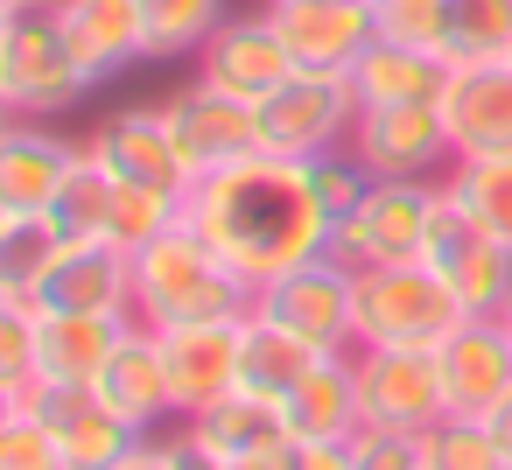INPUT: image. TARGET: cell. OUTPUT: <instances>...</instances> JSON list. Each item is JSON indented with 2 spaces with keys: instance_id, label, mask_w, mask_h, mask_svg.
I'll return each instance as SVG.
<instances>
[{
  "instance_id": "cell-1",
  "label": "cell",
  "mask_w": 512,
  "mask_h": 470,
  "mask_svg": "<svg viewBox=\"0 0 512 470\" xmlns=\"http://www.w3.org/2000/svg\"><path fill=\"white\" fill-rule=\"evenodd\" d=\"M183 218L218 246V260L253 295L267 281H281L288 267L330 253V211L316 197L309 162H288V155H267V148L197 176V190L183 197Z\"/></svg>"
},
{
  "instance_id": "cell-31",
  "label": "cell",
  "mask_w": 512,
  "mask_h": 470,
  "mask_svg": "<svg viewBox=\"0 0 512 470\" xmlns=\"http://www.w3.org/2000/svg\"><path fill=\"white\" fill-rule=\"evenodd\" d=\"M505 50H512V0H449V36H442L449 64H484Z\"/></svg>"
},
{
  "instance_id": "cell-13",
  "label": "cell",
  "mask_w": 512,
  "mask_h": 470,
  "mask_svg": "<svg viewBox=\"0 0 512 470\" xmlns=\"http://www.w3.org/2000/svg\"><path fill=\"white\" fill-rule=\"evenodd\" d=\"M197 64V78L204 85H218V92H232V99H267V92H281L302 64L288 57V43H281V29L267 22V8L260 15H225L218 29H211V43L190 57Z\"/></svg>"
},
{
  "instance_id": "cell-7",
  "label": "cell",
  "mask_w": 512,
  "mask_h": 470,
  "mask_svg": "<svg viewBox=\"0 0 512 470\" xmlns=\"http://www.w3.org/2000/svg\"><path fill=\"white\" fill-rule=\"evenodd\" d=\"M435 197H442V183H386V176H372V190L358 197V211H344L330 225V253L344 267L421 260L428 225H435Z\"/></svg>"
},
{
  "instance_id": "cell-10",
  "label": "cell",
  "mask_w": 512,
  "mask_h": 470,
  "mask_svg": "<svg viewBox=\"0 0 512 470\" xmlns=\"http://www.w3.org/2000/svg\"><path fill=\"white\" fill-rule=\"evenodd\" d=\"M351 155L386 183H442L456 169L442 106H365L351 127Z\"/></svg>"
},
{
  "instance_id": "cell-18",
  "label": "cell",
  "mask_w": 512,
  "mask_h": 470,
  "mask_svg": "<svg viewBox=\"0 0 512 470\" xmlns=\"http://www.w3.org/2000/svg\"><path fill=\"white\" fill-rule=\"evenodd\" d=\"M92 393L120 414V421H134L141 435H162L169 421H176V393H169V365H162V337L134 316L127 323V337L113 344V358L99 365V379H92Z\"/></svg>"
},
{
  "instance_id": "cell-27",
  "label": "cell",
  "mask_w": 512,
  "mask_h": 470,
  "mask_svg": "<svg viewBox=\"0 0 512 470\" xmlns=\"http://www.w3.org/2000/svg\"><path fill=\"white\" fill-rule=\"evenodd\" d=\"M323 358H330V351H316L309 337H295V330H281L274 316L246 309V323H239V386H246V393L288 400Z\"/></svg>"
},
{
  "instance_id": "cell-12",
  "label": "cell",
  "mask_w": 512,
  "mask_h": 470,
  "mask_svg": "<svg viewBox=\"0 0 512 470\" xmlns=\"http://www.w3.org/2000/svg\"><path fill=\"white\" fill-rule=\"evenodd\" d=\"M162 120H169V134H176V148L190 155L197 176L260 155V106H253V99H232V92H218V85H204V78L176 85V92L162 99Z\"/></svg>"
},
{
  "instance_id": "cell-35",
  "label": "cell",
  "mask_w": 512,
  "mask_h": 470,
  "mask_svg": "<svg viewBox=\"0 0 512 470\" xmlns=\"http://www.w3.org/2000/svg\"><path fill=\"white\" fill-rule=\"evenodd\" d=\"M176 218H183V204H176V197H162V190H141V183H120V176H113V218H106V246L141 253V246H148V239H162Z\"/></svg>"
},
{
  "instance_id": "cell-25",
  "label": "cell",
  "mask_w": 512,
  "mask_h": 470,
  "mask_svg": "<svg viewBox=\"0 0 512 470\" xmlns=\"http://www.w3.org/2000/svg\"><path fill=\"white\" fill-rule=\"evenodd\" d=\"M456 64L442 50H414V43H386L372 36V50L351 64V85L365 106H442Z\"/></svg>"
},
{
  "instance_id": "cell-5",
  "label": "cell",
  "mask_w": 512,
  "mask_h": 470,
  "mask_svg": "<svg viewBox=\"0 0 512 470\" xmlns=\"http://www.w3.org/2000/svg\"><path fill=\"white\" fill-rule=\"evenodd\" d=\"M358 113H365V99H358L351 71H295L281 92L260 99V148L288 155V162L337 155V148H351Z\"/></svg>"
},
{
  "instance_id": "cell-32",
  "label": "cell",
  "mask_w": 512,
  "mask_h": 470,
  "mask_svg": "<svg viewBox=\"0 0 512 470\" xmlns=\"http://www.w3.org/2000/svg\"><path fill=\"white\" fill-rule=\"evenodd\" d=\"M421 456H428V470H512L484 414H442L421 435Z\"/></svg>"
},
{
  "instance_id": "cell-21",
  "label": "cell",
  "mask_w": 512,
  "mask_h": 470,
  "mask_svg": "<svg viewBox=\"0 0 512 470\" xmlns=\"http://www.w3.org/2000/svg\"><path fill=\"white\" fill-rule=\"evenodd\" d=\"M442 120L463 155H505L512 148V64L484 57V64H456L449 92H442Z\"/></svg>"
},
{
  "instance_id": "cell-39",
  "label": "cell",
  "mask_w": 512,
  "mask_h": 470,
  "mask_svg": "<svg viewBox=\"0 0 512 470\" xmlns=\"http://www.w3.org/2000/svg\"><path fill=\"white\" fill-rule=\"evenodd\" d=\"M351 463H358V470H428L421 435H400V428H358Z\"/></svg>"
},
{
  "instance_id": "cell-37",
  "label": "cell",
  "mask_w": 512,
  "mask_h": 470,
  "mask_svg": "<svg viewBox=\"0 0 512 470\" xmlns=\"http://www.w3.org/2000/svg\"><path fill=\"white\" fill-rule=\"evenodd\" d=\"M372 29H379L386 43L442 50V36H449V0H372Z\"/></svg>"
},
{
  "instance_id": "cell-33",
  "label": "cell",
  "mask_w": 512,
  "mask_h": 470,
  "mask_svg": "<svg viewBox=\"0 0 512 470\" xmlns=\"http://www.w3.org/2000/svg\"><path fill=\"white\" fill-rule=\"evenodd\" d=\"M442 183H449V190H456V197L512 246V148H505V155H463Z\"/></svg>"
},
{
  "instance_id": "cell-40",
  "label": "cell",
  "mask_w": 512,
  "mask_h": 470,
  "mask_svg": "<svg viewBox=\"0 0 512 470\" xmlns=\"http://www.w3.org/2000/svg\"><path fill=\"white\" fill-rule=\"evenodd\" d=\"M288 463H295V470H358V463H351V442H295Z\"/></svg>"
},
{
  "instance_id": "cell-2",
  "label": "cell",
  "mask_w": 512,
  "mask_h": 470,
  "mask_svg": "<svg viewBox=\"0 0 512 470\" xmlns=\"http://www.w3.org/2000/svg\"><path fill=\"white\" fill-rule=\"evenodd\" d=\"M253 309V288L218 260V246L176 218L162 239L134 253V316L148 330H183V323H239Z\"/></svg>"
},
{
  "instance_id": "cell-44",
  "label": "cell",
  "mask_w": 512,
  "mask_h": 470,
  "mask_svg": "<svg viewBox=\"0 0 512 470\" xmlns=\"http://www.w3.org/2000/svg\"><path fill=\"white\" fill-rule=\"evenodd\" d=\"M225 470H295V463H288V449H267V456H239Z\"/></svg>"
},
{
  "instance_id": "cell-19",
  "label": "cell",
  "mask_w": 512,
  "mask_h": 470,
  "mask_svg": "<svg viewBox=\"0 0 512 470\" xmlns=\"http://www.w3.org/2000/svg\"><path fill=\"white\" fill-rule=\"evenodd\" d=\"M43 316H134V253L120 246H64V260L29 295Z\"/></svg>"
},
{
  "instance_id": "cell-24",
  "label": "cell",
  "mask_w": 512,
  "mask_h": 470,
  "mask_svg": "<svg viewBox=\"0 0 512 470\" xmlns=\"http://www.w3.org/2000/svg\"><path fill=\"white\" fill-rule=\"evenodd\" d=\"M134 316H64L36 309V386H92Z\"/></svg>"
},
{
  "instance_id": "cell-23",
  "label": "cell",
  "mask_w": 512,
  "mask_h": 470,
  "mask_svg": "<svg viewBox=\"0 0 512 470\" xmlns=\"http://www.w3.org/2000/svg\"><path fill=\"white\" fill-rule=\"evenodd\" d=\"M183 435H190V442H197L204 456H218V463H239V456H267V449H295L281 400H260V393H246V386H232L225 400L197 407V414L183 421Z\"/></svg>"
},
{
  "instance_id": "cell-34",
  "label": "cell",
  "mask_w": 512,
  "mask_h": 470,
  "mask_svg": "<svg viewBox=\"0 0 512 470\" xmlns=\"http://www.w3.org/2000/svg\"><path fill=\"white\" fill-rule=\"evenodd\" d=\"M0 407H36V302H0Z\"/></svg>"
},
{
  "instance_id": "cell-14",
  "label": "cell",
  "mask_w": 512,
  "mask_h": 470,
  "mask_svg": "<svg viewBox=\"0 0 512 470\" xmlns=\"http://www.w3.org/2000/svg\"><path fill=\"white\" fill-rule=\"evenodd\" d=\"M267 22L302 71H351L379 36L372 0H267Z\"/></svg>"
},
{
  "instance_id": "cell-46",
  "label": "cell",
  "mask_w": 512,
  "mask_h": 470,
  "mask_svg": "<svg viewBox=\"0 0 512 470\" xmlns=\"http://www.w3.org/2000/svg\"><path fill=\"white\" fill-rule=\"evenodd\" d=\"M505 64H512V50H505Z\"/></svg>"
},
{
  "instance_id": "cell-22",
  "label": "cell",
  "mask_w": 512,
  "mask_h": 470,
  "mask_svg": "<svg viewBox=\"0 0 512 470\" xmlns=\"http://www.w3.org/2000/svg\"><path fill=\"white\" fill-rule=\"evenodd\" d=\"M64 43L92 85L148 64V29H141V0H57Z\"/></svg>"
},
{
  "instance_id": "cell-3",
  "label": "cell",
  "mask_w": 512,
  "mask_h": 470,
  "mask_svg": "<svg viewBox=\"0 0 512 470\" xmlns=\"http://www.w3.org/2000/svg\"><path fill=\"white\" fill-rule=\"evenodd\" d=\"M92 78L78 71L57 0H0V113L8 120H64Z\"/></svg>"
},
{
  "instance_id": "cell-6",
  "label": "cell",
  "mask_w": 512,
  "mask_h": 470,
  "mask_svg": "<svg viewBox=\"0 0 512 470\" xmlns=\"http://www.w3.org/2000/svg\"><path fill=\"white\" fill-rule=\"evenodd\" d=\"M421 260L449 281V295L463 302V316H498L512 302V246L442 183L435 197V225H428V246Z\"/></svg>"
},
{
  "instance_id": "cell-36",
  "label": "cell",
  "mask_w": 512,
  "mask_h": 470,
  "mask_svg": "<svg viewBox=\"0 0 512 470\" xmlns=\"http://www.w3.org/2000/svg\"><path fill=\"white\" fill-rule=\"evenodd\" d=\"M0 470H64V449L36 407H0Z\"/></svg>"
},
{
  "instance_id": "cell-8",
  "label": "cell",
  "mask_w": 512,
  "mask_h": 470,
  "mask_svg": "<svg viewBox=\"0 0 512 470\" xmlns=\"http://www.w3.org/2000/svg\"><path fill=\"white\" fill-rule=\"evenodd\" d=\"M253 309L274 316L281 330L309 337L316 351H358V267H344L337 253L288 267L281 281H267L253 295Z\"/></svg>"
},
{
  "instance_id": "cell-30",
  "label": "cell",
  "mask_w": 512,
  "mask_h": 470,
  "mask_svg": "<svg viewBox=\"0 0 512 470\" xmlns=\"http://www.w3.org/2000/svg\"><path fill=\"white\" fill-rule=\"evenodd\" d=\"M106 218H113V169H99L92 155L71 169V183L57 190L50 204V225L71 239V246H106Z\"/></svg>"
},
{
  "instance_id": "cell-43",
  "label": "cell",
  "mask_w": 512,
  "mask_h": 470,
  "mask_svg": "<svg viewBox=\"0 0 512 470\" xmlns=\"http://www.w3.org/2000/svg\"><path fill=\"white\" fill-rule=\"evenodd\" d=\"M484 421H491V435H498V449H505V463H512V393H505V400H498Z\"/></svg>"
},
{
  "instance_id": "cell-20",
  "label": "cell",
  "mask_w": 512,
  "mask_h": 470,
  "mask_svg": "<svg viewBox=\"0 0 512 470\" xmlns=\"http://www.w3.org/2000/svg\"><path fill=\"white\" fill-rule=\"evenodd\" d=\"M239 323L155 330L162 337V365H169V393H176V421H190L197 407H211V400H225L239 386Z\"/></svg>"
},
{
  "instance_id": "cell-29",
  "label": "cell",
  "mask_w": 512,
  "mask_h": 470,
  "mask_svg": "<svg viewBox=\"0 0 512 470\" xmlns=\"http://www.w3.org/2000/svg\"><path fill=\"white\" fill-rule=\"evenodd\" d=\"M218 22H225V0H141L148 64H183V57H197Z\"/></svg>"
},
{
  "instance_id": "cell-4",
  "label": "cell",
  "mask_w": 512,
  "mask_h": 470,
  "mask_svg": "<svg viewBox=\"0 0 512 470\" xmlns=\"http://www.w3.org/2000/svg\"><path fill=\"white\" fill-rule=\"evenodd\" d=\"M463 323V302L428 260L358 267V344H421L435 351Z\"/></svg>"
},
{
  "instance_id": "cell-41",
  "label": "cell",
  "mask_w": 512,
  "mask_h": 470,
  "mask_svg": "<svg viewBox=\"0 0 512 470\" xmlns=\"http://www.w3.org/2000/svg\"><path fill=\"white\" fill-rule=\"evenodd\" d=\"M162 449H169V470H225L218 456H204V449L183 435V421H176V435H162Z\"/></svg>"
},
{
  "instance_id": "cell-45",
  "label": "cell",
  "mask_w": 512,
  "mask_h": 470,
  "mask_svg": "<svg viewBox=\"0 0 512 470\" xmlns=\"http://www.w3.org/2000/svg\"><path fill=\"white\" fill-rule=\"evenodd\" d=\"M498 316H505V337H512V302H505V309H498Z\"/></svg>"
},
{
  "instance_id": "cell-17",
  "label": "cell",
  "mask_w": 512,
  "mask_h": 470,
  "mask_svg": "<svg viewBox=\"0 0 512 470\" xmlns=\"http://www.w3.org/2000/svg\"><path fill=\"white\" fill-rule=\"evenodd\" d=\"M435 365H442L449 414H491L512 393V337H505V316H463L435 344Z\"/></svg>"
},
{
  "instance_id": "cell-9",
  "label": "cell",
  "mask_w": 512,
  "mask_h": 470,
  "mask_svg": "<svg viewBox=\"0 0 512 470\" xmlns=\"http://www.w3.org/2000/svg\"><path fill=\"white\" fill-rule=\"evenodd\" d=\"M351 372H358L365 428L428 435V428L449 414L442 365H435V351H421V344H358V351H351Z\"/></svg>"
},
{
  "instance_id": "cell-15",
  "label": "cell",
  "mask_w": 512,
  "mask_h": 470,
  "mask_svg": "<svg viewBox=\"0 0 512 470\" xmlns=\"http://www.w3.org/2000/svg\"><path fill=\"white\" fill-rule=\"evenodd\" d=\"M36 414L50 421L57 449H64V470H120L127 456H141V428L120 421L92 386H36Z\"/></svg>"
},
{
  "instance_id": "cell-16",
  "label": "cell",
  "mask_w": 512,
  "mask_h": 470,
  "mask_svg": "<svg viewBox=\"0 0 512 470\" xmlns=\"http://www.w3.org/2000/svg\"><path fill=\"white\" fill-rule=\"evenodd\" d=\"M78 162L85 141L57 134V120H8L0 127V211H50Z\"/></svg>"
},
{
  "instance_id": "cell-28",
  "label": "cell",
  "mask_w": 512,
  "mask_h": 470,
  "mask_svg": "<svg viewBox=\"0 0 512 470\" xmlns=\"http://www.w3.org/2000/svg\"><path fill=\"white\" fill-rule=\"evenodd\" d=\"M64 246L71 239L50 225V211H0V302H29Z\"/></svg>"
},
{
  "instance_id": "cell-26",
  "label": "cell",
  "mask_w": 512,
  "mask_h": 470,
  "mask_svg": "<svg viewBox=\"0 0 512 470\" xmlns=\"http://www.w3.org/2000/svg\"><path fill=\"white\" fill-rule=\"evenodd\" d=\"M281 414H288V435H295V442H358L365 407H358L351 351H330V358H323V365L281 400Z\"/></svg>"
},
{
  "instance_id": "cell-42",
  "label": "cell",
  "mask_w": 512,
  "mask_h": 470,
  "mask_svg": "<svg viewBox=\"0 0 512 470\" xmlns=\"http://www.w3.org/2000/svg\"><path fill=\"white\" fill-rule=\"evenodd\" d=\"M120 470H169V449H162V435H148V442H141V456H127Z\"/></svg>"
},
{
  "instance_id": "cell-38",
  "label": "cell",
  "mask_w": 512,
  "mask_h": 470,
  "mask_svg": "<svg viewBox=\"0 0 512 470\" xmlns=\"http://www.w3.org/2000/svg\"><path fill=\"white\" fill-rule=\"evenodd\" d=\"M309 176H316V197H323L330 225H337L344 211H358V197L372 190V169H365L351 148H337V155H316V162H309Z\"/></svg>"
},
{
  "instance_id": "cell-11",
  "label": "cell",
  "mask_w": 512,
  "mask_h": 470,
  "mask_svg": "<svg viewBox=\"0 0 512 470\" xmlns=\"http://www.w3.org/2000/svg\"><path fill=\"white\" fill-rule=\"evenodd\" d=\"M85 155H92L99 169H113L120 183L162 190V197H176V204L197 190V169H190V155L176 148L162 106H120V113H106V120L85 134Z\"/></svg>"
}]
</instances>
